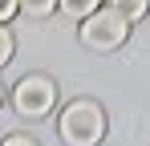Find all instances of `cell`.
<instances>
[{
	"label": "cell",
	"mask_w": 150,
	"mask_h": 146,
	"mask_svg": "<svg viewBox=\"0 0 150 146\" xmlns=\"http://www.w3.org/2000/svg\"><path fill=\"white\" fill-rule=\"evenodd\" d=\"M65 146H98L105 138V114H101L98 101L89 97H77L61 110V122H57Z\"/></svg>",
	"instance_id": "1"
},
{
	"label": "cell",
	"mask_w": 150,
	"mask_h": 146,
	"mask_svg": "<svg viewBox=\"0 0 150 146\" xmlns=\"http://www.w3.org/2000/svg\"><path fill=\"white\" fill-rule=\"evenodd\" d=\"M126 37H130V21L122 12H114V8H98L93 16L81 21V45L98 49V53H110V49L126 45Z\"/></svg>",
	"instance_id": "2"
},
{
	"label": "cell",
	"mask_w": 150,
	"mask_h": 146,
	"mask_svg": "<svg viewBox=\"0 0 150 146\" xmlns=\"http://www.w3.org/2000/svg\"><path fill=\"white\" fill-rule=\"evenodd\" d=\"M12 106H16L21 118H45L53 106H57V85H53L49 77H41V73H28L12 89Z\"/></svg>",
	"instance_id": "3"
},
{
	"label": "cell",
	"mask_w": 150,
	"mask_h": 146,
	"mask_svg": "<svg viewBox=\"0 0 150 146\" xmlns=\"http://www.w3.org/2000/svg\"><path fill=\"white\" fill-rule=\"evenodd\" d=\"M61 4V12L65 16H77V21H85V16H93L101 8V0H57Z\"/></svg>",
	"instance_id": "4"
},
{
	"label": "cell",
	"mask_w": 150,
	"mask_h": 146,
	"mask_svg": "<svg viewBox=\"0 0 150 146\" xmlns=\"http://www.w3.org/2000/svg\"><path fill=\"white\" fill-rule=\"evenodd\" d=\"M110 8H114V12H122L126 21L134 24V21H142V16H146L150 0H110Z\"/></svg>",
	"instance_id": "5"
},
{
	"label": "cell",
	"mask_w": 150,
	"mask_h": 146,
	"mask_svg": "<svg viewBox=\"0 0 150 146\" xmlns=\"http://www.w3.org/2000/svg\"><path fill=\"white\" fill-rule=\"evenodd\" d=\"M21 8H25V16H49L57 0H21Z\"/></svg>",
	"instance_id": "6"
},
{
	"label": "cell",
	"mask_w": 150,
	"mask_h": 146,
	"mask_svg": "<svg viewBox=\"0 0 150 146\" xmlns=\"http://www.w3.org/2000/svg\"><path fill=\"white\" fill-rule=\"evenodd\" d=\"M12 61V33L0 24V65H8Z\"/></svg>",
	"instance_id": "7"
},
{
	"label": "cell",
	"mask_w": 150,
	"mask_h": 146,
	"mask_svg": "<svg viewBox=\"0 0 150 146\" xmlns=\"http://www.w3.org/2000/svg\"><path fill=\"white\" fill-rule=\"evenodd\" d=\"M16 12H21V0H0V24H4V21H12Z\"/></svg>",
	"instance_id": "8"
},
{
	"label": "cell",
	"mask_w": 150,
	"mask_h": 146,
	"mask_svg": "<svg viewBox=\"0 0 150 146\" xmlns=\"http://www.w3.org/2000/svg\"><path fill=\"white\" fill-rule=\"evenodd\" d=\"M0 146H37V142H33V138H25V134H8Z\"/></svg>",
	"instance_id": "9"
},
{
	"label": "cell",
	"mask_w": 150,
	"mask_h": 146,
	"mask_svg": "<svg viewBox=\"0 0 150 146\" xmlns=\"http://www.w3.org/2000/svg\"><path fill=\"white\" fill-rule=\"evenodd\" d=\"M0 101H4V89H0Z\"/></svg>",
	"instance_id": "10"
}]
</instances>
